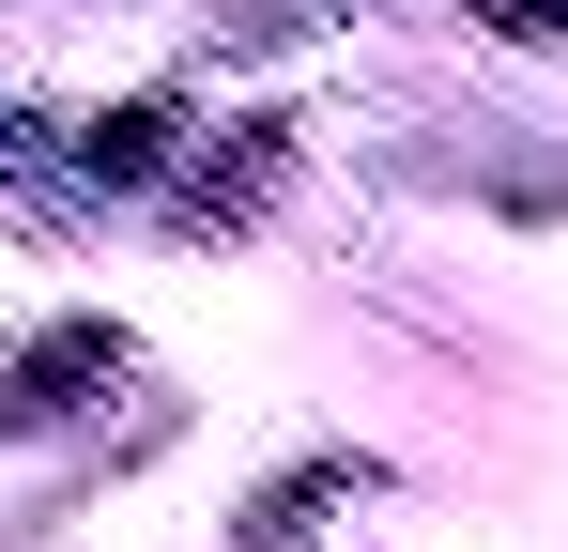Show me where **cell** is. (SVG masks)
<instances>
[{
	"instance_id": "1",
	"label": "cell",
	"mask_w": 568,
	"mask_h": 552,
	"mask_svg": "<svg viewBox=\"0 0 568 552\" xmlns=\"http://www.w3.org/2000/svg\"><path fill=\"white\" fill-rule=\"evenodd\" d=\"M62 384H108V323H62L47 354L0 368V430H16V415H62Z\"/></svg>"
}]
</instances>
